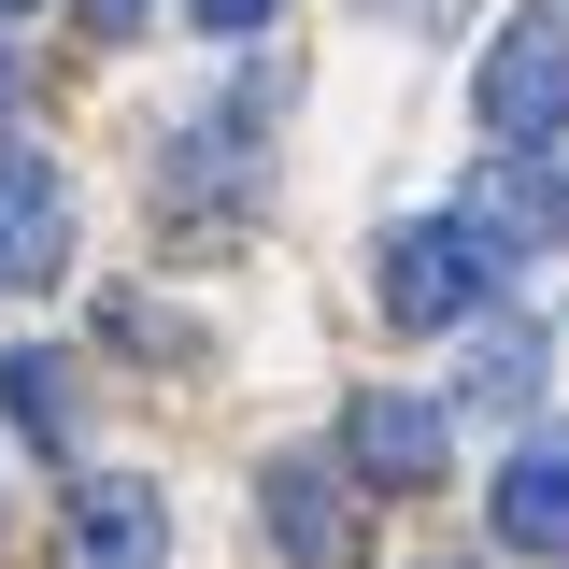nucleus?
Wrapping results in <instances>:
<instances>
[{"mask_svg": "<svg viewBox=\"0 0 569 569\" xmlns=\"http://www.w3.org/2000/svg\"><path fill=\"white\" fill-rule=\"evenodd\" d=\"M470 114H485L498 157H527V142L569 129V0H541V14H512L485 43V86H470Z\"/></svg>", "mask_w": 569, "mask_h": 569, "instance_id": "1", "label": "nucleus"}, {"mask_svg": "<svg viewBox=\"0 0 569 569\" xmlns=\"http://www.w3.org/2000/svg\"><path fill=\"white\" fill-rule=\"evenodd\" d=\"M385 313H399V328H470V313H498V257L456 213H427V228L385 242Z\"/></svg>", "mask_w": 569, "mask_h": 569, "instance_id": "2", "label": "nucleus"}, {"mask_svg": "<svg viewBox=\"0 0 569 569\" xmlns=\"http://www.w3.org/2000/svg\"><path fill=\"white\" fill-rule=\"evenodd\" d=\"M342 456L356 470H370V485H441V470H456V413H441V399H399V385H370V399H342Z\"/></svg>", "mask_w": 569, "mask_h": 569, "instance_id": "3", "label": "nucleus"}, {"mask_svg": "<svg viewBox=\"0 0 569 569\" xmlns=\"http://www.w3.org/2000/svg\"><path fill=\"white\" fill-rule=\"evenodd\" d=\"M257 512H271V541H284L299 569H370V512L342 498L328 456H284L271 485H257Z\"/></svg>", "mask_w": 569, "mask_h": 569, "instance_id": "4", "label": "nucleus"}, {"mask_svg": "<svg viewBox=\"0 0 569 569\" xmlns=\"http://www.w3.org/2000/svg\"><path fill=\"white\" fill-rule=\"evenodd\" d=\"M58 271H71V186L29 157V142H0V284L43 299Z\"/></svg>", "mask_w": 569, "mask_h": 569, "instance_id": "5", "label": "nucleus"}, {"mask_svg": "<svg viewBox=\"0 0 569 569\" xmlns=\"http://www.w3.org/2000/svg\"><path fill=\"white\" fill-rule=\"evenodd\" d=\"M71 556H86V569H157V556H171V498L142 485V470L71 485Z\"/></svg>", "mask_w": 569, "mask_h": 569, "instance_id": "6", "label": "nucleus"}, {"mask_svg": "<svg viewBox=\"0 0 569 569\" xmlns=\"http://www.w3.org/2000/svg\"><path fill=\"white\" fill-rule=\"evenodd\" d=\"M456 228H470L498 271H512V257L569 242V186H541V171H485V186H456Z\"/></svg>", "mask_w": 569, "mask_h": 569, "instance_id": "7", "label": "nucleus"}, {"mask_svg": "<svg viewBox=\"0 0 569 569\" xmlns=\"http://www.w3.org/2000/svg\"><path fill=\"white\" fill-rule=\"evenodd\" d=\"M498 541H527V556H569V427H541V441L498 470Z\"/></svg>", "mask_w": 569, "mask_h": 569, "instance_id": "8", "label": "nucleus"}, {"mask_svg": "<svg viewBox=\"0 0 569 569\" xmlns=\"http://www.w3.org/2000/svg\"><path fill=\"white\" fill-rule=\"evenodd\" d=\"M527 385H541V328H527V313H498L485 342L456 356V399H441V413H512Z\"/></svg>", "mask_w": 569, "mask_h": 569, "instance_id": "9", "label": "nucleus"}, {"mask_svg": "<svg viewBox=\"0 0 569 569\" xmlns=\"http://www.w3.org/2000/svg\"><path fill=\"white\" fill-rule=\"evenodd\" d=\"M0 413H14V441H43V456H58V441H71V356L14 342V356H0Z\"/></svg>", "mask_w": 569, "mask_h": 569, "instance_id": "10", "label": "nucleus"}, {"mask_svg": "<svg viewBox=\"0 0 569 569\" xmlns=\"http://www.w3.org/2000/svg\"><path fill=\"white\" fill-rule=\"evenodd\" d=\"M186 14H200V29H213V43H257V29H271V14H284V0H186Z\"/></svg>", "mask_w": 569, "mask_h": 569, "instance_id": "11", "label": "nucleus"}, {"mask_svg": "<svg viewBox=\"0 0 569 569\" xmlns=\"http://www.w3.org/2000/svg\"><path fill=\"white\" fill-rule=\"evenodd\" d=\"M142 14H157V0H86V29H100V43H129Z\"/></svg>", "mask_w": 569, "mask_h": 569, "instance_id": "12", "label": "nucleus"}, {"mask_svg": "<svg viewBox=\"0 0 569 569\" xmlns=\"http://www.w3.org/2000/svg\"><path fill=\"white\" fill-rule=\"evenodd\" d=\"M14 86H29V71H14V58H0V114H14Z\"/></svg>", "mask_w": 569, "mask_h": 569, "instance_id": "13", "label": "nucleus"}, {"mask_svg": "<svg viewBox=\"0 0 569 569\" xmlns=\"http://www.w3.org/2000/svg\"><path fill=\"white\" fill-rule=\"evenodd\" d=\"M385 14H456V0H385Z\"/></svg>", "mask_w": 569, "mask_h": 569, "instance_id": "14", "label": "nucleus"}, {"mask_svg": "<svg viewBox=\"0 0 569 569\" xmlns=\"http://www.w3.org/2000/svg\"><path fill=\"white\" fill-rule=\"evenodd\" d=\"M0 14H29V0H0Z\"/></svg>", "mask_w": 569, "mask_h": 569, "instance_id": "15", "label": "nucleus"}]
</instances>
